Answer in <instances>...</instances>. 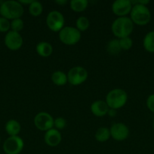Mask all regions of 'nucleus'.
Here are the masks:
<instances>
[{"mask_svg": "<svg viewBox=\"0 0 154 154\" xmlns=\"http://www.w3.org/2000/svg\"><path fill=\"white\" fill-rule=\"evenodd\" d=\"M11 22L9 20L0 16V32H6L10 31Z\"/></svg>", "mask_w": 154, "mask_h": 154, "instance_id": "nucleus-26", "label": "nucleus"}, {"mask_svg": "<svg viewBox=\"0 0 154 154\" xmlns=\"http://www.w3.org/2000/svg\"><path fill=\"white\" fill-rule=\"evenodd\" d=\"M130 18L133 23L137 26H146L151 20V12L147 6L133 5L130 13Z\"/></svg>", "mask_w": 154, "mask_h": 154, "instance_id": "nucleus-4", "label": "nucleus"}, {"mask_svg": "<svg viewBox=\"0 0 154 154\" xmlns=\"http://www.w3.org/2000/svg\"><path fill=\"white\" fill-rule=\"evenodd\" d=\"M44 141L48 146L51 147H55L60 144L62 141V135L57 129L52 128L44 135Z\"/></svg>", "mask_w": 154, "mask_h": 154, "instance_id": "nucleus-13", "label": "nucleus"}, {"mask_svg": "<svg viewBox=\"0 0 154 154\" xmlns=\"http://www.w3.org/2000/svg\"><path fill=\"white\" fill-rule=\"evenodd\" d=\"M109 109L110 108L105 101L96 100L91 105V111L95 117H104L107 114Z\"/></svg>", "mask_w": 154, "mask_h": 154, "instance_id": "nucleus-14", "label": "nucleus"}, {"mask_svg": "<svg viewBox=\"0 0 154 154\" xmlns=\"http://www.w3.org/2000/svg\"><path fill=\"white\" fill-rule=\"evenodd\" d=\"M110 135L117 141H122L128 138L130 134L129 128L123 123H115L110 129Z\"/></svg>", "mask_w": 154, "mask_h": 154, "instance_id": "nucleus-11", "label": "nucleus"}, {"mask_svg": "<svg viewBox=\"0 0 154 154\" xmlns=\"http://www.w3.org/2000/svg\"><path fill=\"white\" fill-rule=\"evenodd\" d=\"M119 45L122 51H128L133 46V40L130 37L122 38L119 39Z\"/></svg>", "mask_w": 154, "mask_h": 154, "instance_id": "nucleus-25", "label": "nucleus"}, {"mask_svg": "<svg viewBox=\"0 0 154 154\" xmlns=\"http://www.w3.org/2000/svg\"><path fill=\"white\" fill-rule=\"evenodd\" d=\"M24 27V22L21 18L12 20L11 21V31L20 32Z\"/></svg>", "mask_w": 154, "mask_h": 154, "instance_id": "nucleus-24", "label": "nucleus"}, {"mask_svg": "<svg viewBox=\"0 0 154 154\" xmlns=\"http://www.w3.org/2000/svg\"><path fill=\"white\" fill-rule=\"evenodd\" d=\"M36 51L38 55L42 57H48L52 54L53 47L49 42H40L36 45Z\"/></svg>", "mask_w": 154, "mask_h": 154, "instance_id": "nucleus-16", "label": "nucleus"}, {"mask_svg": "<svg viewBox=\"0 0 154 154\" xmlns=\"http://www.w3.org/2000/svg\"><path fill=\"white\" fill-rule=\"evenodd\" d=\"M4 43L8 49L12 51H16L21 49L24 43V40L20 32L10 30L5 36Z\"/></svg>", "mask_w": 154, "mask_h": 154, "instance_id": "nucleus-10", "label": "nucleus"}, {"mask_svg": "<svg viewBox=\"0 0 154 154\" xmlns=\"http://www.w3.org/2000/svg\"><path fill=\"white\" fill-rule=\"evenodd\" d=\"M88 5L87 0H71L69 7L75 12H82L85 10Z\"/></svg>", "mask_w": 154, "mask_h": 154, "instance_id": "nucleus-20", "label": "nucleus"}, {"mask_svg": "<svg viewBox=\"0 0 154 154\" xmlns=\"http://www.w3.org/2000/svg\"><path fill=\"white\" fill-rule=\"evenodd\" d=\"M146 105L148 109H149L151 112L154 113V93L150 94L148 96L146 101Z\"/></svg>", "mask_w": 154, "mask_h": 154, "instance_id": "nucleus-28", "label": "nucleus"}, {"mask_svg": "<svg viewBox=\"0 0 154 154\" xmlns=\"http://www.w3.org/2000/svg\"><path fill=\"white\" fill-rule=\"evenodd\" d=\"M90 26V22L88 17L85 16H81L77 18L75 21V28L79 32H85Z\"/></svg>", "mask_w": 154, "mask_h": 154, "instance_id": "nucleus-23", "label": "nucleus"}, {"mask_svg": "<svg viewBox=\"0 0 154 154\" xmlns=\"http://www.w3.org/2000/svg\"><path fill=\"white\" fill-rule=\"evenodd\" d=\"M54 120L52 116L48 112L41 111L34 117V125L39 130L47 132L49 129L54 128Z\"/></svg>", "mask_w": 154, "mask_h": 154, "instance_id": "nucleus-9", "label": "nucleus"}, {"mask_svg": "<svg viewBox=\"0 0 154 154\" xmlns=\"http://www.w3.org/2000/svg\"><path fill=\"white\" fill-rule=\"evenodd\" d=\"M64 17L59 11H51L47 15L46 24L52 32H59L64 27Z\"/></svg>", "mask_w": 154, "mask_h": 154, "instance_id": "nucleus-8", "label": "nucleus"}, {"mask_svg": "<svg viewBox=\"0 0 154 154\" xmlns=\"http://www.w3.org/2000/svg\"><path fill=\"white\" fill-rule=\"evenodd\" d=\"M131 0H116L112 4V11L118 17H127L132 9Z\"/></svg>", "mask_w": 154, "mask_h": 154, "instance_id": "nucleus-12", "label": "nucleus"}, {"mask_svg": "<svg viewBox=\"0 0 154 154\" xmlns=\"http://www.w3.org/2000/svg\"><path fill=\"white\" fill-rule=\"evenodd\" d=\"M153 78H154V71H153Z\"/></svg>", "mask_w": 154, "mask_h": 154, "instance_id": "nucleus-35", "label": "nucleus"}, {"mask_svg": "<svg viewBox=\"0 0 154 154\" xmlns=\"http://www.w3.org/2000/svg\"><path fill=\"white\" fill-rule=\"evenodd\" d=\"M131 4L133 5H147L149 3V0H134V1H131Z\"/></svg>", "mask_w": 154, "mask_h": 154, "instance_id": "nucleus-29", "label": "nucleus"}, {"mask_svg": "<svg viewBox=\"0 0 154 154\" xmlns=\"http://www.w3.org/2000/svg\"><path fill=\"white\" fill-rule=\"evenodd\" d=\"M5 129L9 136H18L21 131V125L18 120L11 119L6 122Z\"/></svg>", "mask_w": 154, "mask_h": 154, "instance_id": "nucleus-15", "label": "nucleus"}, {"mask_svg": "<svg viewBox=\"0 0 154 154\" xmlns=\"http://www.w3.org/2000/svg\"><path fill=\"white\" fill-rule=\"evenodd\" d=\"M24 141L21 137L9 136L3 143L5 154H20L24 150Z\"/></svg>", "mask_w": 154, "mask_h": 154, "instance_id": "nucleus-6", "label": "nucleus"}, {"mask_svg": "<svg viewBox=\"0 0 154 154\" xmlns=\"http://www.w3.org/2000/svg\"><path fill=\"white\" fill-rule=\"evenodd\" d=\"M0 142H1V137H0Z\"/></svg>", "mask_w": 154, "mask_h": 154, "instance_id": "nucleus-34", "label": "nucleus"}, {"mask_svg": "<svg viewBox=\"0 0 154 154\" xmlns=\"http://www.w3.org/2000/svg\"><path fill=\"white\" fill-rule=\"evenodd\" d=\"M32 2H33L32 0H26V1L25 0H21V1H19V2L24 6L25 5H30L32 3Z\"/></svg>", "mask_w": 154, "mask_h": 154, "instance_id": "nucleus-31", "label": "nucleus"}, {"mask_svg": "<svg viewBox=\"0 0 154 154\" xmlns=\"http://www.w3.org/2000/svg\"><path fill=\"white\" fill-rule=\"evenodd\" d=\"M51 81L55 84L56 86L62 87L64 86L68 82L67 75L65 74L63 71H55L52 73L51 76Z\"/></svg>", "mask_w": 154, "mask_h": 154, "instance_id": "nucleus-17", "label": "nucleus"}, {"mask_svg": "<svg viewBox=\"0 0 154 154\" xmlns=\"http://www.w3.org/2000/svg\"><path fill=\"white\" fill-rule=\"evenodd\" d=\"M107 51L111 55H117L122 51L118 38L111 39L107 45Z\"/></svg>", "mask_w": 154, "mask_h": 154, "instance_id": "nucleus-21", "label": "nucleus"}, {"mask_svg": "<svg viewBox=\"0 0 154 154\" xmlns=\"http://www.w3.org/2000/svg\"><path fill=\"white\" fill-rule=\"evenodd\" d=\"M134 29V23L128 17H117L111 25V31L118 39L129 37Z\"/></svg>", "mask_w": 154, "mask_h": 154, "instance_id": "nucleus-1", "label": "nucleus"}, {"mask_svg": "<svg viewBox=\"0 0 154 154\" xmlns=\"http://www.w3.org/2000/svg\"><path fill=\"white\" fill-rule=\"evenodd\" d=\"M59 39L62 43L68 46L75 45L81 39V32L75 27L64 26L59 32Z\"/></svg>", "mask_w": 154, "mask_h": 154, "instance_id": "nucleus-5", "label": "nucleus"}, {"mask_svg": "<svg viewBox=\"0 0 154 154\" xmlns=\"http://www.w3.org/2000/svg\"><path fill=\"white\" fill-rule=\"evenodd\" d=\"M43 11L42 4L39 1H33L29 5V12L33 17H38Z\"/></svg>", "mask_w": 154, "mask_h": 154, "instance_id": "nucleus-22", "label": "nucleus"}, {"mask_svg": "<svg viewBox=\"0 0 154 154\" xmlns=\"http://www.w3.org/2000/svg\"><path fill=\"white\" fill-rule=\"evenodd\" d=\"M55 2L59 5H66L68 2L66 0H56Z\"/></svg>", "mask_w": 154, "mask_h": 154, "instance_id": "nucleus-32", "label": "nucleus"}, {"mask_svg": "<svg viewBox=\"0 0 154 154\" xmlns=\"http://www.w3.org/2000/svg\"><path fill=\"white\" fill-rule=\"evenodd\" d=\"M152 128H153V130H154V119H153V121H152Z\"/></svg>", "mask_w": 154, "mask_h": 154, "instance_id": "nucleus-33", "label": "nucleus"}, {"mask_svg": "<svg viewBox=\"0 0 154 154\" xmlns=\"http://www.w3.org/2000/svg\"><path fill=\"white\" fill-rule=\"evenodd\" d=\"M67 75L68 82L72 86H79L85 82L88 77V73L82 66H74L69 70Z\"/></svg>", "mask_w": 154, "mask_h": 154, "instance_id": "nucleus-7", "label": "nucleus"}, {"mask_svg": "<svg viewBox=\"0 0 154 154\" xmlns=\"http://www.w3.org/2000/svg\"><path fill=\"white\" fill-rule=\"evenodd\" d=\"M110 137H111V135H110V129H108L107 127H104V126L100 127L99 129H97L95 134V140L98 141V142L107 141L110 139Z\"/></svg>", "mask_w": 154, "mask_h": 154, "instance_id": "nucleus-19", "label": "nucleus"}, {"mask_svg": "<svg viewBox=\"0 0 154 154\" xmlns=\"http://www.w3.org/2000/svg\"><path fill=\"white\" fill-rule=\"evenodd\" d=\"M66 126V120L63 117H59L54 119V129H57L58 131L62 130Z\"/></svg>", "mask_w": 154, "mask_h": 154, "instance_id": "nucleus-27", "label": "nucleus"}, {"mask_svg": "<svg viewBox=\"0 0 154 154\" xmlns=\"http://www.w3.org/2000/svg\"><path fill=\"white\" fill-rule=\"evenodd\" d=\"M24 13V6L19 1L8 0L0 5V15L9 20L21 18Z\"/></svg>", "mask_w": 154, "mask_h": 154, "instance_id": "nucleus-2", "label": "nucleus"}, {"mask_svg": "<svg viewBox=\"0 0 154 154\" xmlns=\"http://www.w3.org/2000/svg\"><path fill=\"white\" fill-rule=\"evenodd\" d=\"M128 101V94L125 90L120 88L111 90L106 96V103L109 108L118 110L122 108Z\"/></svg>", "mask_w": 154, "mask_h": 154, "instance_id": "nucleus-3", "label": "nucleus"}, {"mask_svg": "<svg viewBox=\"0 0 154 154\" xmlns=\"http://www.w3.org/2000/svg\"><path fill=\"white\" fill-rule=\"evenodd\" d=\"M143 46L147 52L154 53V31H150L145 35L143 39Z\"/></svg>", "mask_w": 154, "mask_h": 154, "instance_id": "nucleus-18", "label": "nucleus"}, {"mask_svg": "<svg viewBox=\"0 0 154 154\" xmlns=\"http://www.w3.org/2000/svg\"><path fill=\"white\" fill-rule=\"evenodd\" d=\"M107 114H108L110 117H116V110H114V109H111V108H110L108 111V113H107Z\"/></svg>", "mask_w": 154, "mask_h": 154, "instance_id": "nucleus-30", "label": "nucleus"}]
</instances>
